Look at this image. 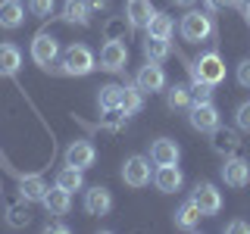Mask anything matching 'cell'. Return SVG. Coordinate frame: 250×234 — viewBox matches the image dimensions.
Listing matches in <instances>:
<instances>
[{
  "label": "cell",
  "instance_id": "obj_35",
  "mask_svg": "<svg viewBox=\"0 0 250 234\" xmlns=\"http://www.w3.org/2000/svg\"><path fill=\"white\" fill-rule=\"evenodd\" d=\"M44 231H47V234H69V225H66V222H47Z\"/></svg>",
  "mask_w": 250,
  "mask_h": 234
},
{
  "label": "cell",
  "instance_id": "obj_39",
  "mask_svg": "<svg viewBox=\"0 0 250 234\" xmlns=\"http://www.w3.org/2000/svg\"><path fill=\"white\" fill-rule=\"evenodd\" d=\"M241 13H244V22H247V25H250V0H247L244 6H241Z\"/></svg>",
  "mask_w": 250,
  "mask_h": 234
},
{
  "label": "cell",
  "instance_id": "obj_29",
  "mask_svg": "<svg viewBox=\"0 0 250 234\" xmlns=\"http://www.w3.org/2000/svg\"><path fill=\"white\" fill-rule=\"evenodd\" d=\"M97 103L100 109H122V84H104L97 88Z\"/></svg>",
  "mask_w": 250,
  "mask_h": 234
},
{
  "label": "cell",
  "instance_id": "obj_20",
  "mask_svg": "<svg viewBox=\"0 0 250 234\" xmlns=\"http://www.w3.org/2000/svg\"><path fill=\"white\" fill-rule=\"evenodd\" d=\"M22 69V50L16 44H0V78H13Z\"/></svg>",
  "mask_w": 250,
  "mask_h": 234
},
{
  "label": "cell",
  "instance_id": "obj_9",
  "mask_svg": "<svg viewBox=\"0 0 250 234\" xmlns=\"http://www.w3.org/2000/svg\"><path fill=\"white\" fill-rule=\"evenodd\" d=\"M135 84L144 94H160V91H166V72H163L160 62H150V59H147V66L138 69Z\"/></svg>",
  "mask_w": 250,
  "mask_h": 234
},
{
  "label": "cell",
  "instance_id": "obj_25",
  "mask_svg": "<svg viewBox=\"0 0 250 234\" xmlns=\"http://www.w3.org/2000/svg\"><path fill=\"white\" fill-rule=\"evenodd\" d=\"M57 184L62 187V191H82L84 187V175H82V169H75V166H62L57 172Z\"/></svg>",
  "mask_w": 250,
  "mask_h": 234
},
{
  "label": "cell",
  "instance_id": "obj_3",
  "mask_svg": "<svg viewBox=\"0 0 250 234\" xmlns=\"http://www.w3.org/2000/svg\"><path fill=\"white\" fill-rule=\"evenodd\" d=\"M188 72H191V81H207V84L216 88L225 78V62L216 50H209V53H200V57L188 66Z\"/></svg>",
  "mask_w": 250,
  "mask_h": 234
},
{
  "label": "cell",
  "instance_id": "obj_38",
  "mask_svg": "<svg viewBox=\"0 0 250 234\" xmlns=\"http://www.w3.org/2000/svg\"><path fill=\"white\" fill-rule=\"evenodd\" d=\"M88 3H91V10H106L109 0H88Z\"/></svg>",
  "mask_w": 250,
  "mask_h": 234
},
{
  "label": "cell",
  "instance_id": "obj_12",
  "mask_svg": "<svg viewBox=\"0 0 250 234\" xmlns=\"http://www.w3.org/2000/svg\"><path fill=\"white\" fill-rule=\"evenodd\" d=\"M109 209H113V194L106 191V187H100V184H94L84 191V213L88 215H106Z\"/></svg>",
  "mask_w": 250,
  "mask_h": 234
},
{
  "label": "cell",
  "instance_id": "obj_1",
  "mask_svg": "<svg viewBox=\"0 0 250 234\" xmlns=\"http://www.w3.org/2000/svg\"><path fill=\"white\" fill-rule=\"evenodd\" d=\"M94 69H97V57H94L91 47H84V44H69L66 50L60 53V72L62 75L82 78V75H91Z\"/></svg>",
  "mask_w": 250,
  "mask_h": 234
},
{
  "label": "cell",
  "instance_id": "obj_15",
  "mask_svg": "<svg viewBox=\"0 0 250 234\" xmlns=\"http://www.w3.org/2000/svg\"><path fill=\"white\" fill-rule=\"evenodd\" d=\"M178 156H182V150H178V144L169 140V137H156L150 144L153 166H178Z\"/></svg>",
  "mask_w": 250,
  "mask_h": 234
},
{
  "label": "cell",
  "instance_id": "obj_31",
  "mask_svg": "<svg viewBox=\"0 0 250 234\" xmlns=\"http://www.w3.org/2000/svg\"><path fill=\"white\" fill-rule=\"evenodd\" d=\"M28 10L38 19H47V16H53V10H57V0H28Z\"/></svg>",
  "mask_w": 250,
  "mask_h": 234
},
{
  "label": "cell",
  "instance_id": "obj_36",
  "mask_svg": "<svg viewBox=\"0 0 250 234\" xmlns=\"http://www.w3.org/2000/svg\"><path fill=\"white\" fill-rule=\"evenodd\" d=\"M225 231H229V234H247L250 231V222H229V225H225Z\"/></svg>",
  "mask_w": 250,
  "mask_h": 234
},
{
  "label": "cell",
  "instance_id": "obj_40",
  "mask_svg": "<svg viewBox=\"0 0 250 234\" xmlns=\"http://www.w3.org/2000/svg\"><path fill=\"white\" fill-rule=\"evenodd\" d=\"M172 3H178V6H188V3H194V0H172Z\"/></svg>",
  "mask_w": 250,
  "mask_h": 234
},
{
  "label": "cell",
  "instance_id": "obj_10",
  "mask_svg": "<svg viewBox=\"0 0 250 234\" xmlns=\"http://www.w3.org/2000/svg\"><path fill=\"white\" fill-rule=\"evenodd\" d=\"M125 62H128V47L122 41L106 38V44L100 47V69H106V72H122Z\"/></svg>",
  "mask_w": 250,
  "mask_h": 234
},
{
  "label": "cell",
  "instance_id": "obj_22",
  "mask_svg": "<svg viewBox=\"0 0 250 234\" xmlns=\"http://www.w3.org/2000/svg\"><path fill=\"white\" fill-rule=\"evenodd\" d=\"M44 194H47V181H44L41 175H25V178H19V197H22V200L41 203Z\"/></svg>",
  "mask_w": 250,
  "mask_h": 234
},
{
  "label": "cell",
  "instance_id": "obj_17",
  "mask_svg": "<svg viewBox=\"0 0 250 234\" xmlns=\"http://www.w3.org/2000/svg\"><path fill=\"white\" fill-rule=\"evenodd\" d=\"M153 13L156 10H153L150 0H128V3H125V19H128L131 28H147V22H150Z\"/></svg>",
  "mask_w": 250,
  "mask_h": 234
},
{
  "label": "cell",
  "instance_id": "obj_7",
  "mask_svg": "<svg viewBox=\"0 0 250 234\" xmlns=\"http://www.w3.org/2000/svg\"><path fill=\"white\" fill-rule=\"evenodd\" d=\"M191 200L200 206L203 215H216L219 209H222V191L213 184V181H197V187H194Z\"/></svg>",
  "mask_w": 250,
  "mask_h": 234
},
{
  "label": "cell",
  "instance_id": "obj_32",
  "mask_svg": "<svg viewBox=\"0 0 250 234\" xmlns=\"http://www.w3.org/2000/svg\"><path fill=\"white\" fill-rule=\"evenodd\" d=\"M234 122H238L241 131H250V100H244V103L234 109Z\"/></svg>",
  "mask_w": 250,
  "mask_h": 234
},
{
  "label": "cell",
  "instance_id": "obj_26",
  "mask_svg": "<svg viewBox=\"0 0 250 234\" xmlns=\"http://www.w3.org/2000/svg\"><path fill=\"white\" fill-rule=\"evenodd\" d=\"M31 222V215H28V200H16V203H10L6 206V225L10 228H25V225Z\"/></svg>",
  "mask_w": 250,
  "mask_h": 234
},
{
  "label": "cell",
  "instance_id": "obj_23",
  "mask_svg": "<svg viewBox=\"0 0 250 234\" xmlns=\"http://www.w3.org/2000/svg\"><path fill=\"white\" fill-rule=\"evenodd\" d=\"M122 113L125 116H138L144 109V91L138 84H122Z\"/></svg>",
  "mask_w": 250,
  "mask_h": 234
},
{
  "label": "cell",
  "instance_id": "obj_24",
  "mask_svg": "<svg viewBox=\"0 0 250 234\" xmlns=\"http://www.w3.org/2000/svg\"><path fill=\"white\" fill-rule=\"evenodd\" d=\"M144 57L150 59V62H166V59L172 57V44L166 41V38L147 35V41H144Z\"/></svg>",
  "mask_w": 250,
  "mask_h": 234
},
{
  "label": "cell",
  "instance_id": "obj_14",
  "mask_svg": "<svg viewBox=\"0 0 250 234\" xmlns=\"http://www.w3.org/2000/svg\"><path fill=\"white\" fill-rule=\"evenodd\" d=\"M41 203H44L47 215H69V209H72V194L62 191L60 184H53V187H47Z\"/></svg>",
  "mask_w": 250,
  "mask_h": 234
},
{
  "label": "cell",
  "instance_id": "obj_19",
  "mask_svg": "<svg viewBox=\"0 0 250 234\" xmlns=\"http://www.w3.org/2000/svg\"><path fill=\"white\" fill-rule=\"evenodd\" d=\"M200 218H203L200 206H197L194 200H185L182 206L175 209V228H182V231H197V228H200Z\"/></svg>",
  "mask_w": 250,
  "mask_h": 234
},
{
  "label": "cell",
  "instance_id": "obj_28",
  "mask_svg": "<svg viewBox=\"0 0 250 234\" xmlns=\"http://www.w3.org/2000/svg\"><path fill=\"white\" fill-rule=\"evenodd\" d=\"M191 103H194V97H191V88H188V84H172L166 91V106L169 109H188Z\"/></svg>",
  "mask_w": 250,
  "mask_h": 234
},
{
  "label": "cell",
  "instance_id": "obj_6",
  "mask_svg": "<svg viewBox=\"0 0 250 234\" xmlns=\"http://www.w3.org/2000/svg\"><path fill=\"white\" fill-rule=\"evenodd\" d=\"M150 159L147 156H128V159L122 162V181L128 187H135V191H141V187L150 184Z\"/></svg>",
  "mask_w": 250,
  "mask_h": 234
},
{
  "label": "cell",
  "instance_id": "obj_30",
  "mask_svg": "<svg viewBox=\"0 0 250 234\" xmlns=\"http://www.w3.org/2000/svg\"><path fill=\"white\" fill-rule=\"evenodd\" d=\"M125 119H128V116H125L122 109H104V128H109V131L125 128Z\"/></svg>",
  "mask_w": 250,
  "mask_h": 234
},
{
  "label": "cell",
  "instance_id": "obj_21",
  "mask_svg": "<svg viewBox=\"0 0 250 234\" xmlns=\"http://www.w3.org/2000/svg\"><path fill=\"white\" fill-rule=\"evenodd\" d=\"M25 22V6L19 0H0V28H19Z\"/></svg>",
  "mask_w": 250,
  "mask_h": 234
},
{
  "label": "cell",
  "instance_id": "obj_16",
  "mask_svg": "<svg viewBox=\"0 0 250 234\" xmlns=\"http://www.w3.org/2000/svg\"><path fill=\"white\" fill-rule=\"evenodd\" d=\"M213 140H209V147L219 153V156H234L238 153V147H241V137H238V131H231V128H222V125H216L213 131Z\"/></svg>",
  "mask_w": 250,
  "mask_h": 234
},
{
  "label": "cell",
  "instance_id": "obj_4",
  "mask_svg": "<svg viewBox=\"0 0 250 234\" xmlns=\"http://www.w3.org/2000/svg\"><path fill=\"white\" fill-rule=\"evenodd\" d=\"M60 41L53 35H47V31H38L35 35V41H31V59L38 62L41 69H50V66H57V59H60Z\"/></svg>",
  "mask_w": 250,
  "mask_h": 234
},
{
  "label": "cell",
  "instance_id": "obj_8",
  "mask_svg": "<svg viewBox=\"0 0 250 234\" xmlns=\"http://www.w3.org/2000/svg\"><path fill=\"white\" fill-rule=\"evenodd\" d=\"M222 181L234 187V191H241V187L250 184V162L241 159V156H225L222 162Z\"/></svg>",
  "mask_w": 250,
  "mask_h": 234
},
{
  "label": "cell",
  "instance_id": "obj_33",
  "mask_svg": "<svg viewBox=\"0 0 250 234\" xmlns=\"http://www.w3.org/2000/svg\"><path fill=\"white\" fill-rule=\"evenodd\" d=\"M191 97H194V100H213V84H207V81H191Z\"/></svg>",
  "mask_w": 250,
  "mask_h": 234
},
{
  "label": "cell",
  "instance_id": "obj_18",
  "mask_svg": "<svg viewBox=\"0 0 250 234\" xmlns=\"http://www.w3.org/2000/svg\"><path fill=\"white\" fill-rule=\"evenodd\" d=\"M91 3L88 0H66L62 3V22L66 25H88L91 22Z\"/></svg>",
  "mask_w": 250,
  "mask_h": 234
},
{
  "label": "cell",
  "instance_id": "obj_13",
  "mask_svg": "<svg viewBox=\"0 0 250 234\" xmlns=\"http://www.w3.org/2000/svg\"><path fill=\"white\" fill-rule=\"evenodd\" d=\"M153 184H156V191H160V194H175V191H182L185 175H182V169H178V166H156Z\"/></svg>",
  "mask_w": 250,
  "mask_h": 234
},
{
  "label": "cell",
  "instance_id": "obj_2",
  "mask_svg": "<svg viewBox=\"0 0 250 234\" xmlns=\"http://www.w3.org/2000/svg\"><path fill=\"white\" fill-rule=\"evenodd\" d=\"M178 31H182V38L188 44H203V41H209L213 38V16L209 13H200V10H191V13H185L182 16V22H178Z\"/></svg>",
  "mask_w": 250,
  "mask_h": 234
},
{
  "label": "cell",
  "instance_id": "obj_11",
  "mask_svg": "<svg viewBox=\"0 0 250 234\" xmlns=\"http://www.w3.org/2000/svg\"><path fill=\"white\" fill-rule=\"evenodd\" d=\"M97 162V150H94L91 140H72L66 147V166H75V169H91Z\"/></svg>",
  "mask_w": 250,
  "mask_h": 234
},
{
  "label": "cell",
  "instance_id": "obj_27",
  "mask_svg": "<svg viewBox=\"0 0 250 234\" xmlns=\"http://www.w3.org/2000/svg\"><path fill=\"white\" fill-rule=\"evenodd\" d=\"M172 31H175V22H172V16L166 13H153L150 16V22H147V35H153V38H172Z\"/></svg>",
  "mask_w": 250,
  "mask_h": 234
},
{
  "label": "cell",
  "instance_id": "obj_34",
  "mask_svg": "<svg viewBox=\"0 0 250 234\" xmlns=\"http://www.w3.org/2000/svg\"><path fill=\"white\" fill-rule=\"evenodd\" d=\"M238 84L241 88H250V59L238 62Z\"/></svg>",
  "mask_w": 250,
  "mask_h": 234
},
{
  "label": "cell",
  "instance_id": "obj_37",
  "mask_svg": "<svg viewBox=\"0 0 250 234\" xmlns=\"http://www.w3.org/2000/svg\"><path fill=\"white\" fill-rule=\"evenodd\" d=\"M207 3V13H216V10H225V6H231L234 0H203Z\"/></svg>",
  "mask_w": 250,
  "mask_h": 234
},
{
  "label": "cell",
  "instance_id": "obj_5",
  "mask_svg": "<svg viewBox=\"0 0 250 234\" xmlns=\"http://www.w3.org/2000/svg\"><path fill=\"white\" fill-rule=\"evenodd\" d=\"M188 122H191L194 131H213L219 125V109L213 100H194L188 106Z\"/></svg>",
  "mask_w": 250,
  "mask_h": 234
}]
</instances>
